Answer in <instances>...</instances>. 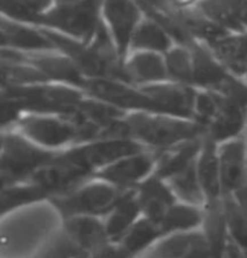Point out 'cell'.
<instances>
[{"mask_svg":"<svg viewBox=\"0 0 247 258\" xmlns=\"http://www.w3.org/2000/svg\"><path fill=\"white\" fill-rule=\"evenodd\" d=\"M127 137L138 143L166 150L184 141L205 137V127L187 118L138 111L123 118Z\"/></svg>","mask_w":247,"mask_h":258,"instance_id":"cell-1","label":"cell"},{"mask_svg":"<svg viewBox=\"0 0 247 258\" xmlns=\"http://www.w3.org/2000/svg\"><path fill=\"white\" fill-rule=\"evenodd\" d=\"M3 97L12 99L23 111L70 117L77 111L82 93L66 85H29L3 87Z\"/></svg>","mask_w":247,"mask_h":258,"instance_id":"cell-2","label":"cell"},{"mask_svg":"<svg viewBox=\"0 0 247 258\" xmlns=\"http://www.w3.org/2000/svg\"><path fill=\"white\" fill-rule=\"evenodd\" d=\"M103 6L104 0H80L73 4L58 5L34 18L29 24L57 30L89 44L103 22L100 20Z\"/></svg>","mask_w":247,"mask_h":258,"instance_id":"cell-3","label":"cell"},{"mask_svg":"<svg viewBox=\"0 0 247 258\" xmlns=\"http://www.w3.org/2000/svg\"><path fill=\"white\" fill-rule=\"evenodd\" d=\"M59 153L40 149L21 135H3L2 180L3 187L29 179L38 169L54 161Z\"/></svg>","mask_w":247,"mask_h":258,"instance_id":"cell-4","label":"cell"},{"mask_svg":"<svg viewBox=\"0 0 247 258\" xmlns=\"http://www.w3.org/2000/svg\"><path fill=\"white\" fill-rule=\"evenodd\" d=\"M127 188H119L109 182H89L79 186L66 195L53 197L54 207L64 216H94L109 213L115 208Z\"/></svg>","mask_w":247,"mask_h":258,"instance_id":"cell-5","label":"cell"},{"mask_svg":"<svg viewBox=\"0 0 247 258\" xmlns=\"http://www.w3.org/2000/svg\"><path fill=\"white\" fill-rule=\"evenodd\" d=\"M144 151V145L137 140L99 139L59 153L58 158L92 173L94 169L107 167L119 159Z\"/></svg>","mask_w":247,"mask_h":258,"instance_id":"cell-6","label":"cell"},{"mask_svg":"<svg viewBox=\"0 0 247 258\" xmlns=\"http://www.w3.org/2000/svg\"><path fill=\"white\" fill-rule=\"evenodd\" d=\"M18 128L28 139L45 147H60L70 143H82L80 128L64 116L32 113L17 121Z\"/></svg>","mask_w":247,"mask_h":258,"instance_id":"cell-7","label":"cell"},{"mask_svg":"<svg viewBox=\"0 0 247 258\" xmlns=\"http://www.w3.org/2000/svg\"><path fill=\"white\" fill-rule=\"evenodd\" d=\"M82 88L95 99L122 110L160 113L156 103L143 90H135L119 80L87 79Z\"/></svg>","mask_w":247,"mask_h":258,"instance_id":"cell-8","label":"cell"},{"mask_svg":"<svg viewBox=\"0 0 247 258\" xmlns=\"http://www.w3.org/2000/svg\"><path fill=\"white\" fill-rule=\"evenodd\" d=\"M91 176V171L57 157L54 161L38 169L29 177V181L44 188L49 196L57 197L66 195L76 187L81 186Z\"/></svg>","mask_w":247,"mask_h":258,"instance_id":"cell-9","label":"cell"},{"mask_svg":"<svg viewBox=\"0 0 247 258\" xmlns=\"http://www.w3.org/2000/svg\"><path fill=\"white\" fill-rule=\"evenodd\" d=\"M103 8L117 51L123 58L140 23V6L137 0H104Z\"/></svg>","mask_w":247,"mask_h":258,"instance_id":"cell-10","label":"cell"},{"mask_svg":"<svg viewBox=\"0 0 247 258\" xmlns=\"http://www.w3.org/2000/svg\"><path fill=\"white\" fill-rule=\"evenodd\" d=\"M141 90L156 103L160 113L187 119L194 117L197 93L188 85L158 82L145 86Z\"/></svg>","mask_w":247,"mask_h":258,"instance_id":"cell-11","label":"cell"},{"mask_svg":"<svg viewBox=\"0 0 247 258\" xmlns=\"http://www.w3.org/2000/svg\"><path fill=\"white\" fill-rule=\"evenodd\" d=\"M157 164V155L140 152L128 156L95 173V177L115 185L119 188H129L145 179Z\"/></svg>","mask_w":247,"mask_h":258,"instance_id":"cell-12","label":"cell"},{"mask_svg":"<svg viewBox=\"0 0 247 258\" xmlns=\"http://www.w3.org/2000/svg\"><path fill=\"white\" fill-rule=\"evenodd\" d=\"M51 52H33L29 54L21 52V58L41 70L49 81H58L82 88L87 78L83 75L76 64L68 56H58Z\"/></svg>","mask_w":247,"mask_h":258,"instance_id":"cell-13","label":"cell"},{"mask_svg":"<svg viewBox=\"0 0 247 258\" xmlns=\"http://www.w3.org/2000/svg\"><path fill=\"white\" fill-rule=\"evenodd\" d=\"M247 146L242 138L225 141L220 150L222 195L234 193L247 179Z\"/></svg>","mask_w":247,"mask_h":258,"instance_id":"cell-14","label":"cell"},{"mask_svg":"<svg viewBox=\"0 0 247 258\" xmlns=\"http://www.w3.org/2000/svg\"><path fill=\"white\" fill-rule=\"evenodd\" d=\"M3 47L16 51L46 52L53 51L55 45L46 34L39 29L30 28L27 23L9 18L2 21Z\"/></svg>","mask_w":247,"mask_h":258,"instance_id":"cell-15","label":"cell"},{"mask_svg":"<svg viewBox=\"0 0 247 258\" xmlns=\"http://www.w3.org/2000/svg\"><path fill=\"white\" fill-rule=\"evenodd\" d=\"M193 58V84L206 90L217 91L230 78V74L225 70L223 64L211 48H208L197 40L188 46Z\"/></svg>","mask_w":247,"mask_h":258,"instance_id":"cell-16","label":"cell"},{"mask_svg":"<svg viewBox=\"0 0 247 258\" xmlns=\"http://www.w3.org/2000/svg\"><path fill=\"white\" fill-rule=\"evenodd\" d=\"M137 197L141 210L147 219L157 225H160L166 211L175 204L172 189L164 185L163 180L157 175L146 179L139 186Z\"/></svg>","mask_w":247,"mask_h":258,"instance_id":"cell-17","label":"cell"},{"mask_svg":"<svg viewBox=\"0 0 247 258\" xmlns=\"http://www.w3.org/2000/svg\"><path fill=\"white\" fill-rule=\"evenodd\" d=\"M204 137L178 144L170 149L162 150L157 153L156 174L162 180H169L171 176L190 167L196 162L203 149Z\"/></svg>","mask_w":247,"mask_h":258,"instance_id":"cell-18","label":"cell"},{"mask_svg":"<svg viewBox=\"0 0 247 258\" xmlns=\"http://www.w3.org/2000/svg\"><path fill=\"white\" fill-rule=\"evenodd\" d=\"M197 171L208 202L220 201L222 196L220 153L216 150L215 141L208 137H204L203 149L197 162Z\"/></svg>","mask_w":247,"mask_h":258,"instance_id":"cell-19","label":"cell"},{"mask_svg":"<svg viewBox=\"0 0 247 258\" xmlns=\"http://www.w3.org/2000/svg\"><path fill=\"white\" fill-rule=\"evenodd\" d=\"M128 84H158L168 79L165 59L156 52H138L125 64Z\"/></svg>","mask_w":247,"mask_h":258,"instance_id":"cell-20","label":"cell"},{"mask_svg":"<svg viewBox=\"0 0 247 258\" xmlns=\"http://www.w3.org/2000/svg\"><path fill=\"white\" fill-rule=\"evenodd\" d=\"M215 56L236 76L247 74V32L230 33L208 44Z\"/></svg>","mask_w":247,"mask_h":258,"instance_id":"cell-21","label":"cell"},{"mask_svg":"<svg viewBox=\"0 0 247 258\" xmlns=\"http://www.w3.org/2000/svg\"><path fill=\"white\" fill-rule=\"evenodd\" d=\"M66 233L79 246L86 251H97L109 238L106 226L93 216L69 217L66 223Z\"/></svg>","mask_w":247,"mask_h":258,"instance_id":"cell-22","label":"cell"},{"mask_svg":"<svg viewBox=\"0 0 247 258\" xmlns=\"http://www.w3.org/2000/svg\"><path fill=\"white\" fill-rule=\"evenodd\" d=\"M140 211L141 208L138 201L137 191L127 189L115 208L111 210L109 220L105 223L109 238L112 240L123 238L135 223Z\"/></svg>","mask_w":247,"mask_h":258,"instance_id":"cell-23","label":"cell"},{"mask_svg":"<svg viewBox=\"0 0 247 258\" xmlns=\"http://www.w3.org/2000/svg\"><path fill=\"white\" fill-rule=\"evenodd\" d=\"M245 0H199L198 9L209 20L231 33H242L240 9Z\"/></svg>","mask_w":247,"mask_h":258,"instance_id":"cell-24","label":"cell"},{"mask_svg":"<svg viewBox=\"0 0 247 258\" xmlns=\"http://www.w3.org/2000/svg\"><path fill=\"white\" fill-rule=\"evenodd\" d=\"M203 222L210 250L215 258H222V253L225 248V233L228 227L223 203L220 201L208 202Z\"/></svg>","mask_w":247,"mask_h":258,"instance_id":"cell-25","label":"cell"},{"mask_svg":"<svg viewBox=\"0 0 247 258\" xmlns=\"http://www.w3.org/2000/svg\"><path fill=\"white\" fill-rule=\"evenodd\" d=\"M171 36L158 23L147 17L139 23L132 38L131 47L148 52H168L171 48Z\"/></svg>","mask_w":247,"mask_h":258,"instance_id":"cell-26","label":"cell"},{"mask_svg":"<svg viewBox=\"0 0 247 258\" xmlns=\"http://www.w3.org/2000/svg\"><path fill=\"white\" fill-rule=\"evenodd\" d=\"M47 197H49L48 193L32 181L24 185L17 182L4 186L2 192V211L5 214L23 205L42 201Z\"/></svg>","mask_w":247,"mask_h":258,"instance_id":"cell-27","label":"cell"},{"mask_svg":"<svg viewBox=\"0 0 247 258\" xmlns=\"http://www.w3.org/2000/svg\"><path fill=\"white\" fill-rule=\"evenodd\" d=\"M169 183L172 192L177 195L184 202L190 204H202L204 201V191L200 185L199 177L197 171V162L191 164L190 167L174 175L169 179Z\"/></svg>","mask_w":247,"mask_h":258,"instance_id":"cell-28","label":"cell"},{"mask_svg":"<svg viewBox=\"0 0 247 258\" xmlns=\"http://www.w3.org/2000/svg\"><path fill=\"white\" fill-rule=\"evenodd\" d=\"M204 221V215L199 209L190 205H171L160 222L163 233L174 230H187L199 226Z\"/></svg>","mask_w":247,"mask_h":258,"instance_id":"cell-29","label":"cell"},{"mask_svg":"<svg viewBox=\"0 0 247 258\" xmlns=\"http://www.w3.org/2000/svg\"><path fill=\"white\" fill-rule=\"evenodd\" d=\"M168 74L178 84H193V58L188 46L178 45L171 47L165 57Z\"/></svg>","mask_w":247,"mask_h":258,"instance_id":"cell-30","label":"cell"},{"mask_svg":"<svg viewBox=\"0 0 247 258\" xmlns=\"http://www.w3.org/2000/svg\"><path fill=\"white\" fill-rule=\"evenodd\" d=\"M160 234H163L160 226L146 217L135 222L126 233L123 236V246L132 254L138 253L156 240Z\"/></svg>","mask_w":247,"mask_h":258,"instance_id":"cell-31","label":"cell"},{"mask_svg":"<svg viewBox=\"0 0 247 258\" xmlns=\"http://www.w3.org/2000/svg\"><path fill=\"white\" fill-rule=\"evenodd\" d=\"M204 240L205 235L200 233L174 235L156 247L154 258H186Z\"/></svg>","mask_w":247,"mask_h":258,"instance_id":"cell-32","label":"cell"},{"mask_svg":"<svg viewBox=\"0 0 247 258\" xmlns=\"http://www.w3.org/2000/svg\"><path fill=\"white\" fill-rule=\"evenodd\" d=\"M51 3L52 0H2V10L11 20L30 23L45 14Z\"/></svg>","mask_w":247,"mask_h":258,"instance_id":"cell-33","label":"cell"},{"mask_svg":"<svg viewBox=\"0 0 247 258\" xmlns=\"http://www.w3.org/2000/svg\"><path fill=\"white\" fill-rule=\"evenodd\" d=\"M223 209L227 220V226L236 244L243 250H247V217L231 193L223 195Z\"/></svg>","mask_w":247,"mask_h":258,"instance_id":"cell-34","label":"cell"},{"mask_svg":"<svg viewBox=\"0 0 247 258\" xmlns=\"http://www.w3.org/2000/svg\"><path fill=\"white\" fill-rule=\"evenodd\" d=\"M221 94L217 91L208 90L197 93L196 104H194V118L198 123L208 127L212 119L220 112Z\"/></svg>","mask_w":247,"mask_h":258,"instance_id":"cell-35","label":"cell"},{"mask_svg":"<svg viewBox=\"0 0 247 258\" xmlns=\"http://www.w3.org/2000/svg\"><path fill=\"white\" fill-rule=\"evenodd\" d=\"M87 256L88 251L83 250L64 233L49 245L40 258H87Z\"/></svg>","mask_w":247,"mask_h":258,"instance_id":"cell-36","label":"cell"},{"mask_svg":"<svg viewBox=\"0 0 247 258\" xmlns=\"http://www.w3.org/2000/svg\"><path fill=\"white\" fill-rule=\"evenodd\" d=\"M94 252V256L92 258H129L132 256V253L125 246L115 247L104 245Z\"/></svg>","mask_w":247,"mask_h":258,"instance_id":"cell-37","label":"cell"},{"mask_svg":"<svg viewBox=\"0 0 247 258\" xmlns=\"http://www.w3.org/2000/svg\"><path fill=\"white\" fill-rule=\"evenodd\" d=\"M231 195L235 197L236 202L239 203L240 208H241L243 214H245V216L247 217V179L245 180V182H243L235 192L231 193Z\"/></svg>","mask_w":247,"mask_h":258,"instance_id":"cell-38","label":"cell"},{"mask_svg":"<svg viewBox=\"0 0 247 258\" xmlns=\"http://www.w3.org/2000/svg\"><path fill=\"white\" fill-rule=\"evenodd\" d=\"M227 251L229 258H247L246 254L240 250L239 245H229L227 246Z\"/></svg>","mask_w":247,"mask_h":258,"instance_id":"cell-39","label":"cell"},{"mask_svg":"<svg viewBox=\"0 0 247 258\" xmlns=\"http://www.w3.org/2000/svg\"><path fill=\"white\" fill-rule=\"evenodd\" d=\"M240 23H241L242 28L245 29V32H247V0L242 3L241 9H240Z\"/></svg>","mask_w":247,"mask_h":258,"instance_id":"cell-40","label":"cell"},{"mask_svg":"<svg viewBox=\"0 0 247 258\" xmlns=\"http://www.w3.org/2000/svg\"><path fill=\"white\" fill-rule=\"evenodd\" d=\"M170 2L177 9H188L196 3V0H170Z\"/></svg>","mask_w":247,"mask_h":258,"instance_id":"cell-41","label":"cell"},{"mask_svg":"<svg viewBox=\"0 0 247 258\" xmlns=\"http://www.w3.org/2000/svg\"><path fill=\"white\" fill-rule=\"evenodd\" d=\"M80 0H57L58 5H67V4H73V3H77Z\"/></svg>","mask_w":247,"mask_h":258,"instance_id":"cell-42","label":"cell"},{"mask_svg":"<svg viewBox=\"0 0 247 258\" xmlns=\"http://www.w3.org/2000/svg\"><path fill=\"white\" fill-rule=\"evenodd\" d=\"M246 164H247V152H246Z\"/></svg>","mask_w":247,"mask_h":258,"instance_id":"cell-43","label":"cell"},{"mask_svg":"<svg viewBox=\"0 0 247 258\" xmlns=\"http://www.w3.org/2000/svg\"><path fill=\"white\" fill-rule=\"evenodd\" d=\"M245 79H246V81H247V74H246V76H245Z\"/></svg>","mask_w":247,"mask_h":258,"instance_id":"cell-44","label":"cell"}]
</instances>
